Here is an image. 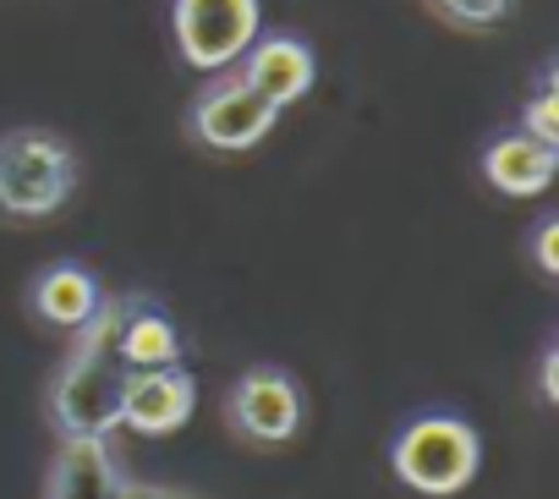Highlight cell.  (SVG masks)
Returning <instances> with one entry per match:
<instances>
[{
  "mask_svg": "<svg viewBox=\"0 0 559 499\" xmlns=\"http://www.w3.org/2000/svg\"><path fill=\"white\" fill-rule=\"evenodd\" d=\"M121 319L127 302H99L78 330V346L50 384V417L61 439H105L110 428H121V390L132 373L121 363Z\"/></svg>",
  "mask_w": 559,
  "mask_h": 499,
  "instance_id": "6da1fadb",
  "label": "cell"
},
{
  "mask_svg": "<svg viewBox=\"0 0 559 499\" xmlns=\"http://www.w3.org/2000/svg\"><path fill=\"white\" fill-rule=\"evenodd\" d=\"M78 187V159L56 132H7L0 138V214L7 219H45Z\"/></svg>",
  "mask_w": 559,
  "mask_h": 499,
  "instance_id": "7a4b0ae2",
  "label": "cell"
},
{
  "mask_svg": "<svg viewBox=\"0 0 559 499\" xmlns=\"http://www.w3.org/2000/svg\"><path fill=\"white\" fill-rule=\"evenodd\" d=\"M390 461H395V472H401L406 488L444 499V494H461V488L477 477V466H483V439H477L472 423L433 412V417H417V423L401 428Z\"/></svg>",
  "mask_w": 559,
  "mask_h": 499,
  "instance_id": "3957f363",
  "label": "cell"
},
{
  "mask_svg": "<svg viewBox=\"0 0 559 499\" xmlns=\"http://www.w3.org/2000/svg\"><path fill=\"white\" fill-rule=\"evenodd\" d=\"M170 23H176V45L187 67L225 72L252 50L263 28V7L258 0H176Z\"/></svg>",
  "mask_w": 559,
  "mask_h": 499,
  "instance_id": "277c9868",
  "label": "cell"
},
{
  "mask_svg": "<svg viewBox=\"0 0 559 499\" xmlns=\"http://www.w3.org/2000/svg\"><path fill=\"white\" fill-rule=\"evenodd\" d=\"M274 121H280V110L263 94H252L241 78H219L214 88H203L192 99V138L219 154H241V148L263 143L274 132Z\"/></svg>",
  "mask_w": 559,
  "mask_h": 499,
  "instance_id": "5b68a950",
  "label": "cell"
},
{
  "mask_svg": "<svg viewBox=\"0 0 559 499\" xmlns=\"http://www.w3.org/2000/svg\"><path fill=\"white\" fill-rule=\"evenodd\" d=\"M230 428L252 444H286L302 428V390L280 373V368H252L236 379L230 401Z\"/></svg>",
  "mask_w": 559,
  "mask_h": 499,
  "instance_id": "8992f818",
  "label": "cell"
},
{
  "mask_svg": "<svg viewBox=\"0 0 559 499\" xmlns=\"http://www.w3.org/2000/svg\"><path fill=\"white\" fill-rule=\"evenodd\" d=\"M192 406H198V379L181 363L176 368H138V373H127L121 423L132 433H148V439L176 433V428H187Z\"/></svg>",
  "mask_w": 559,
  "mask_h": 499,
  "instance_id": "52a82bcc",
  "label": "cell"
},
{
  "mask_svg": "<svg viewBox=\"0 0 559 499\" xmlns=\"http://www.w3.org/2000/svg\"><path fill=\"white\" fill-rule=\"evenodd\" d=\"M313 78H319V61H313V50H308L302 39H292V34L252 39V50L241 56V83H247L252 94H263L274 110L297 105V99L313 88Z\"/></svg>",
  "mask_w": 559,
  "mask_h": 499,
  "instance_id": "ba28073f",
  "label": "cell"
},
{
  "mask_svg": "<svg viewBox=\"0 0 559 499\" xmlns=\"http://www.w3.org/2000/svg\"><path fill=\"white\" fill-rule=\"evenodd\" d=\"M554 170H559V148H548L526 132H510V138L488 143V154H483V176L504 198H537L554 181Z\"/></svg>",
  "mask_w": 559,
  "mask_h": 499,
  "instance_id": "9c48e42d",
  "label": "cell"
},
{
  "mask_svg": "<svg viewBox=\"0 0 559 499\" xmlns=\"http://www.w3.org/2000/svg\"><path fill=\"white\" fill-rule=\"evenodd\" d=\"M116 494H121V472L105 439H61L45 499H116Z\"/></svg>",
  "mask_w": 559,
  "mask_h": 499,
  "instance_id": "30bf717a",
  "label": "cell"
},
{
  "mask_svg": "<svg viewBox=\"0 0 559 499\" xmlns=\"http://www.w3.org/2000/svg\"><path fill=\"white\" fill-rule=\"evenodd\" d=\"M99 302H105V297H99L94 275H88V270H78V264H50V270L34 281V313H39L45 324L83 330V324L94 319V308H99Z\"/></svg>",
  "mask_w": 559,
  "mask_h": 499,
  "instance_id": "8fae6325",
  "label": "cell"
},
{
  "mask_svg": "<svg viewBox=\"0 0 559 499\" xmlns=\"http://www.w3.org/2000/svg\"><path fill=\"white\" fill-rule=\"evenodd\" d=\"M121 363L138 373V368H176L181 363V335L176 324L148 308V302H127V319H121Z\"/></svg>",
  "mask_w": 559,
  "mask_h": 499,
  "instance_id": "7c38bea8",
  "label": "cell"
},
{
  "mask_svg": "<svg viewBox=\"0 0 559 499\" xmlns=\"http://www.w3.org/2000/svg\"><path fill=\"white\" fill-rule=\"evenodd\" d=\"M433 12H444L461 28H493L510 17V0H433Z\"/></svg>",
  "mask_w": 559,
  "mask_h": 499,
  "instance_id": "4fadbf2b",
  "label": "cell"
},
{
  "mask_svg": "<svg viewBox=\"0 0 559 499\" xmlns=\"http://www.w3.org/2000/svg\"><path fill=\"white\" fill-rule=\"evenodd\" d=\"M526 138H537V143L559 148V88H554V78H548V83H543V94L526 105Z\"/></svg>",
  "mask_w": 559,
  "mask_h": 499,
  "instance_id": "5bb4252c",
  "label": "cell"
},
{
  "mask_svg": "<svg viewBox=\"0 0 559 499\" xmlns=\"http://www.w3.org/2000/svg\"><path fill=\"white\" fill-rule=\"evenodd\" d=\"M532 247H537V270L543 275H559V219H543Z\"/></svg>",
  "mask_w": 559,
  "mask_h": 499,
  "instance_id": "9a60e30c",
  "label": "cell"
},
{
  "mask_svg": "<svg viewBox=\"0 0 559 499\" xmlns=\"http://www.w3.org/2000/svg\"><path fill=\"white\" fill-rule=\"evenodd\" d=\"M116 499H209V494H187V488H143V483H121Z\"/></svg>",
  "mask_w": 559,
  "mask_h": 499,
  "instance_id": "2e32d148",
  "label": "cell"
},
{
  "mask_svg": "<svg viewBox=\"0 0 559 499\" xmlns=\"http://www.w3.org/2000/svg\"><path fill=\"white\" fill-rule=\"evenodd\" d=\"M543 401H559V352L543 357Z\"/></svg>",
  "mask_w": 559,
  "mask_h": 499,
  "instance_id": "e0dca14e",
  "label": "cell"
}]
</instances>
